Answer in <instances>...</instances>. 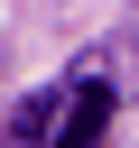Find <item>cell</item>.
I'll list each match as a JSON object with an SVG mask.
<instances>
[{
	"label": "cell",
	"instance_id": "cell-1",
	"mask_svg": "<svg viewBox=\"0 0 139 148\" xmlns=\"http://www.w3.org/2000/svg\"><path fill=\"white\" fill-rule=\"evenodd\" d=\"M102 130H111V83H74L65 92V111H56V130H46V148H102Z\"/></svg>",
	"mask_w": 139,
	"mask_h": 148
}]
</instances>
